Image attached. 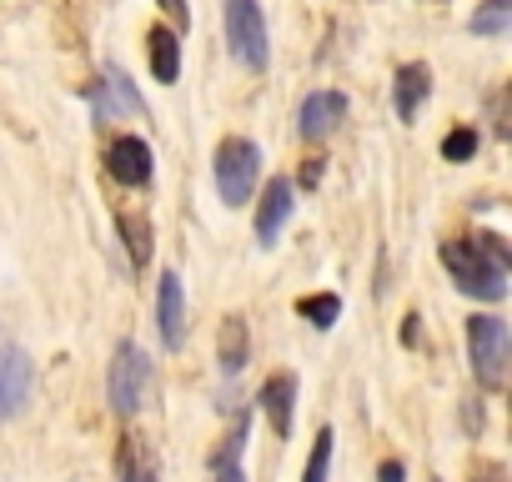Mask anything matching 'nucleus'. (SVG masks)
<instances>
[{"label": "nucleus", "instance_id": "nucleus-6", "mask_svg": "<svg viewBox=\"0 0 512 482\" xmlns=\"http://www.w3.org/2000/svg\"><path fill=\"white\" fill-rule=\"evenodd\" d=\"M31 357L21 347H0V422H11L31 402Z\"/></svg>", "mask_w": 512, "mask_h": 482}, {"label": "nucleus", "instance_id": "nucleus-27", "mask_svg": "<svg viewBox=\"0 0 512 482\" xmlns=\"http://www.w3.org/2000/svg\"><path fill=\"white\" fill-rule=\"evenodd\" d=\"M432 482H437V477H432Z\"/></svg>", "mask_w": 512, "mask_h": 482}, {"label": "nucleus", "instance_id": "nucleus-9", "mask_svg": "<svg viewBox=\"0 0 512 482\" xmlns=\"http://www.w3.org/2000/svg\"><path fill=\"white\" fill-rule=\"evenodd\" d=\"M292 206H297L292 201V181L287 176H272L267 191H262V201H256V241H262V247H272V241L282 236Z\"/></svg>", "mask_w": 512, "mask_h": 482}, {"label": "nucleus", "instance_id": "nucleus-19", "mask_svg": "<svg viewBox=\"0 0 512 482\" xmlns=\"http://www.w3.org/2000/svg\"><path fill=\"white\" fill-rule=\"evenodd\" d=\"M332 427H322L317 432V442H312V457H307V472H302V482H327V472H332Z\"/></svg>", "mask_w": 512, "mask_h": 482}, {"label": "nucleus", "instance_id": "nucleus-21", "mask_svg": "<svg viewBox=\"0 0 512 482\" xmlns=\"http://www.w3.org/2000/svg\"><path fill=\"white\" fill-rule=\"evenodd\" d=\"M472 151H477V131H472V126H457V131L442 141V156H447V161H472Z\"/></svg>", "mask_w": 512, "mask_h": 482}, {"label": "nucleus", "instance_id": "nucleus-11", "mask_svg": "<svg viewBox=\"0 0 512 482\" xmlns=\"http://www.w3.org/2000/svg\"><path fill=\"white\" fill-rule=\"evenodd\" d=\"M262 412L277 437H292V417H297V377L292 372H272L262 382Z\"/></svg>", "mask_w": 512, "mask_h": 482}, {"label": "nucleus", "instance_id": "nucleus-14", "mask_svg": "<svg viewBox=\"0 0 512 482\" xmlns=\"http://www.w3.org/2000/svg\"><path fill=\"white\" fill-rule=\"evenodd\" d=\"M116 477L121 482H156V457H151V442L141 432H126L116 442Z\"/></svg>", "mask_w": 512, "mask_h": 482}, {"label": "nucleus", "instance_id": "nucleus-3", "mask_svg": "<svg viewBox=\"0 0 512 482\" xmlns=\"http://www.w3.org/2000/svg\"><path fill=\"white\" fill-rule=\"evenodd\" d=\"M256 176H262V151L246 136H226L216 146V191L226 206H246L256 191Z\"/></svg>", "mask_w": 512, "mask_h": 482}, {"label": "nucleus", "instance_id": "nucleus-25", "mask_svg": "<svg viewBox=\"0 0 512 482\" xmlns=\"http://www.w3.org/2000/svg\"><path fill=\"white\" fill-rule=\"evenodd\" d=\"M402 472H407L402 462H382V472H377V477H382V482H402Z\"/></svg>", "mask_w": 512, "mask_h": 482}, {"label": "nucleus", "instance_id": "nucleus-13", "mask_svg": "<svg viewBox=\"0 0 512 482\" xmlns=\"http://www.w3.org/2000/svg\"><path fill=\"white\" fill-rule=\"evenodd\" d=\"M91 106H96V116L101 121H116V116H141V96H136V86L121 76V71H111L96 91H91Z\"/></svg>", "mask_w": 512, "mask_h": 482}, {"label": "nucleus", "instance_id": "nucleus-15", "mask_svg": "<svg viewBox=\"0 0 512 482\" xmlns=\"http://www.w3.org/2000/svg\"><path fill=\"white\" fill-rule=\"evenodd\" d=\"M427 91H432V71H427L422 61H407V66L397 71V116H402V121H417Z\"/></svg>", "mask_w": 512, "mask_h": 482}, {"label": "nucleus", "instance_id": "nucleus-1", "mask_svg": "<svg viewBox=\"0 0 512 482\" xmlns=\"http://www.w3.org/2000/svg\"><path fill=\"white\" fill-rule=\"evenodd\" d=\"M442 267L452 272V282L467 292V297H482V302H502L507 297V272L477 247V241L467 236V241H447L442 247Z\"/></svg>", "mask_w": 512, "mask_h": 482}, {"label": "nucleus", "instance_id": "nucleus-8", "mask_svg": "<svg viewBox=\"0 0 512 482\" xmlns=\"http://www.w3.org/2000/svg\"><path fill=\"white\" fill-rule=\"evenodd\" d=\"M156 332H161V347L176 352L186 342V292H181V277L176 272H161V287H156Z\"/></svg>", "mask_w": 512, "mask_h": 482}, {"label": "nucleus", "instance_id": "nucleus-4", "mask_svg": "<svg viewBox=\"0 0 512 482\" xmlns=\"http://www.w3.org/2000/svg\"><path fill=\"white\" fill-rule=\"evenodd\" d=\"M507 352H512V342H507V322H502V317L482 312V317L467 322V357H472V372H477V382H482L487 392L502 387Z\"/></svg>", "mask_w": 512, "mask_h": 482}, {"label": "nucleus", "instance_id": "nucleus-22", "mask_svg": "<svg viewBox=\"0 0 512 482\" xmlns=\"http://www.w3.org/2000/svg\"><path fill=\"white\" fill-rule=\"evenodd\" d=\"M156 6H161L176 26H191V6H186V0H156Z\"/></svg>", "mask_w": 512, "mask_h": 482}, {"label": "nucleus", "instance_id": "nucleus-10", "mask_svg": "<svg viewBox=\"0 0 512 482\" xmlns=\"http://www.w3.org/2000/svg\"><path fill=\"white\" fill-rule=\"evenodd\" d=\"M106 166L121 186H146L151 181V146L141 136H116L106 151Z\"/></svg>", "mask_w": 512, "mask_h": 482}, {"label": "nucleus", "instance_id": "nucleus-2", "mask_svg": "<svg viewBox=\"0 0 512 482\" xmlns=\"http://www.w3.org/2000/svg\"><path fill=\"white\" fill-rule=\"evenodd\" d=\"M221 21H226V46H231V56H236L246 71H267L272 41H267V16H262V6H256V0H226Z\"/></svg>", "mask_w": 512, "mask_h": 482}, {"label": "nucleus", "instance_id": "nucleus-18", "mask_svg": "<svg viewBox=\"0 0 512 482\" xmlns=\"http://www.w3.org/2000/svg\"><path fill=\"white\" fill-rule=\"evenodd\" d=\"M116 226H121L126 247H131V262L141 267V262H146V252H151V221H146V216H121Z\"/></svg>", "mask_w": 512, "mask_h": 482}, {"label": "nucleus", "instance_id": "nucleus-17", "mask_svg": "<svg viewBox=\"0 0 512 482\" xmlns=\"http://www.w3.org/2000/svg\"><path fill=\"white\" fill-rule=\"evenodd\" d=\"M512 26V0H487L482 11H472V31L477 36H502Z\"/></svg>", "mask_w": 512, "mask_h": 482}, {"label": "nucleus", "instance_id": "nucleus-23", "mask_svg": "<svg viewBox=\"0 0 512 482\" xmlns=\"http://www.w3.org/2000/svg\"><path fill=\"white\" fill-rule=\"evenodd\" d=\"M472 477H477V482H507L502 462H477V467H472Z\"/></svg>", "mask_w": 512, "mask_h": 482}, {"label": "nucleus", "instance_id": "nucleus-7", "mask_svg": "<svg viewBox=\"0 0 512 482\" xmlns=\"http://www.w3.org/2000/svg\"><path fill=\"white\" fill-rule=\"evenodd\" d=\"M347 121V96L342 91H312L297 111V131L302 141H327L337 126Z\"/></svg>", "mask_w": 512, "mask_h": 482}, {"label": "nucleus", "instance_id": "nucleus-20", "mask_svg": "<svg viewBox=\"0 0 512 482\" xmlns=\"http://www.w3.org/2000/svg\"><path fill=\"white\" fill-rule=\"evenodd\" d=\"M302 317H307L312 327H322V332H327V327L342 317V302H337L332 292H322V297H307V302H302Z\"/></svg>", "mask_w": 512, "mask_h": 482}, {"label": "nucleus", "instance_id": "nucleus-26", "mask_svg": "<svg viewBox=\"0 0 512 482\" xmlns=\"http://www.w3.org/2000/svg\"><path fill=\"white\" fill-rule=\"evenodd\" d=\"M216 482H246V477H241V467L231 462V467H216Z\"/></svg>", "mask_w": 512, "mask_h": 482}, {"label": "nucleus", "instance_id": "nucleus-16", "mask_svg": "<svg viewBox=\"0 0 512 482\" xmlns=\"http://www.w3.org/2000/svg\"><path fill=\"white\" fill-rule=\"evenodd\" d=\"M246 357H251L246 317H226V322H221V337H216V362H221V372H241Z\"/></svg>", "mask_w": 512, "mask_h": 482}, {"label": "nucleus", "instance_id": "nucleus-5", "mask_svg": "<svg viewBox=\"0 0 512 482\" xmlns=\"http://www.w3.org/2000/svg\"><path fill=\"white\" fill-rule=\"evenodd\" d=\"M146 387H151V362L136 342H121L111 352V372H106V397H111V412L121 417H136V407L146 402Z\"/></svg>", "mask_w": 512, "mask_h": 482}, {"label": "nucleus", "instance_id": "nucleus-24", "mask_svg": "<svg viewBox=\"0 0 512 482\" xmlns=\"http://www.w3.org/2000/svg\"><path fill=\"white\" fill-rule=\"evenodd\" d=\"M322 181V161L312 156V161H302V186H317Z\"/></svg>", "mask_w": 512, "mask_h": 482}, {"label": "nucleus", "instance_id": "nucleus-12", "mask_svg": "<svg viewBox=\"0 0 512 482\" xmlns=\"http://www.w3.org/2000/svg\"><path fill=\"white\" fill-rule=\"evenodd\" d=\"M146 61H151V76L161 86H176L181 81V36L171 26H151L146 36Z\"/></svg>", "mask_w": 512, "mask_h": 482}]
</instances>
